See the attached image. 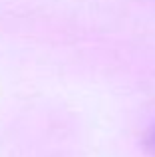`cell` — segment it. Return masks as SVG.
<instances>
[{"instance_id": "6da1fadb", "label": "cell", "mask_w": 155, "mask_h": 157, "mask_svg": "<svg viewBox=\"0 0 155 157\" xmlns=\"http://www.w3.org/2000/svg\"><path fill=\"white\" fill-rule=\"evenodd\" d=\"M147 149L155 155V125H153V129L149 131V135H147Z\"/></svg>"}]
</instances>
